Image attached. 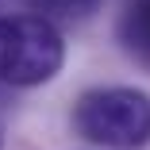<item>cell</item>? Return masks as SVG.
I'll return each instance as SVG.
<instances>
[{
	"instance_id": "6da1fadb",
	"label": "cell",
	"mask_w": 150,
	"mask_h": 150,
	"mask_svg": "<svg viewBox=\"0 0 150 150\" xmlns=\"http://www.w3.org/2000/svg\"><path fill=\"white\" fill-rule=\"evenodd\" d=\"M73 131L96 146L135 150L150 142V96L142 88H88L73 104Z\"/></svg>"
},
{
	"instance_id": "7a4b0ae2",
	"label": "cell",
	"mask_w": 150,
	"mask_h": 150,
	"mask_svg": "<svg viewBox=\"0 0 150 150\" xmlns=\"http://www.w3.org/2000/svg\"><path fill=\"white\" fill-rule=\"evenodd\" d=\"M66 62L62 31L42 16H0V81L16 88L46 85Z\"/></svg>"
},
{
	"instance_id": "3957f363",
	"label": "cell",
	"mask_w": 150,
	"mask_h": 150,
	"mask_svg": "<svg viewBox=\"0 0 150 150\" xmlns=\"http://www.w3.org/2000/svg\"><path fill=\"white\" fill-rule=\"evenodd\" d=\"M119 42L142 66H150V0H127L119 16Z\"/></svg>"
},
{
	"instance_id": "277c9868",
	"label": "cell",
	"mask_w": 150,
	"mask_h": 150,
	"mask_svg": "<svg viewBox=\"0 0 150 150\" xmlns=\"http://www.w3.org/2000/svg\"><path fill=\"white\" fill-rule=\"evenodd\" d=\"M54 4H66V8H85V4H96V0H54Z\"/></svg>"
}]
</instances>
